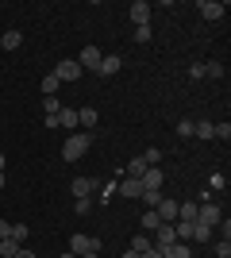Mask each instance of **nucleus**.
Listing matches in <instances>:
<instances>
[{
	"label": "nucleus",
	"mask_w": 231,
	"mask_h": 258,
	"mask_svg": "<svg viewBox=\"0 0 231 258\" xmlns=\"http://www.w3.org/2000/svg\"><path fill=\"white\" fill-rule=\"evenodd\" d=\"M123 258H143V254H139V250H131V247H127V250H123Z\"/></svg>",
	"instance_id": "obj_40"
},
{
	"label": "nucleus",
	"mask_w": 231,
	"mask_h": 258,
	"mask_svg": "<svg viewBox=\"0 0 231 258\" xmlns=\"http://www.w3.org/2000/svg\"><path fill=\"white\" fill-rule=\"evenodd\" d=\"M143 258H166V254H162L158 247H150V250H143Z\"/></svg>",
	"instance_id": "obj_38"
},
{
	"label": "nucleus",
	"mask_w": 231,
	"mask_h": 258,
	"mask_svg": "<svg viewBox=\"0 0 231 258\" xmlns=\"http://www.w3.org/2000/svg\"><path fill=\"white\" fill-rule=\"evenodd\" d=\"M197 12L204 16V20H223V12H227V8H223V4H216V0H200Z\"/></svg>",
	"instance_id": "obj_10"
},
{
	"label": "nucleus",
	"mask_w": 231,
	"mask_h": 258,
	"mask_svg": "<svg viewBox=\"0 0 231 258\" xmlns=\"http://www.w3.org/2000/svg\"><path fill=\"white\" fill-rule=\"evenodd\" d=\"M139 201H146V208H158V201H162V193H143Z\"/></svg>",
	"instance_id": "obj_34"
},
{
	"label": "nucleus",
	"mask_w": 231,
	"mask_h": 258,
	"mask_svg": "<svg viewBox=\"0 0 231 258\" xmlns=\"http://www.w3.org/2000/svg\"><path fill=\"white\" fill-rule=\"evenodd\" d=\"M139 227H143V231H158V227H162V220H158V212H154V208H146V212L139 216Z\"/></svg>",
	"instance_id": "obj_16"
},
{
	"label": "nucleus",
	"mask_w": 231,
	"mask_h": 258,
	"mask_svg": "<svg viewBox=\"0 0 231 258\" xmlns=\"http://www.w3.org/2000/svg\"><path fill=\"white\" fill-rule=\"evenodd\" d=\"M0 46H4V50H20V46H23V35L20 31H4V35H0Z\"/></svg>",
	"instance_id": "obj_17"
},
{
	"label": "nucleus",
	"mask_w": 231,
	"mask_h": 258,
	"mask_svg": "<svg viewBox=\"0 0 231 258\" xmlns=\"http://www.w3.org/2000/svg\"><path fill=\"white\" fill-rule=\"evenodd\" d=\"M154 212H158V220H162V224H177V201H170V197H162Z\"/></svg>",
	"instance_id": "obj_7"
},
{
	"label": "nucleus",
	"mask_w": 231,
	"mask_h": 258,
	"mask_svg": "<svg viewBox=\"0 0 231 258\" xmlns=\"http://www.w3.org/2000/svg\"><path fill=\"white\" fill-rule=\"evenodd\" d=\"M77 258H100V250H89V254H77Z\"/></svg>",
	"instance_id": "obj_41"
},
{
	"label": "nucleus",
	"mask_w": 231,
	"mask_h": 258,
	"mask_svg": "<svg viewBox=\"0 0 231 258\" xmlns=\"http://www.w3.org/2000/svg\"><path fill=\"white\" fill-rule=\"evenodd\" d=\"M20 247H23V243H16V239H0V258H16Z\"/></svg>",
	"instance_id": "obj_22"
},
{
	"label": "nucleus",
	"mask_w": 231,
	"mask_h": 258,
	"mask_svg": "<svg viewBox=\"0 0 231 258\" xmlns=\"http://www.w3.org/2000/svg\"><path fill=\"white\" fill-rule=\"evenodd\" d=\"M89 147H93V135H81V131H73V135L62 143V158H66V162H77V158H85Z\"/></svg>",
	"instance_id": "obj_1"
},
{
	"label": "nucleus",
	"mask_w": 231,
	"mask_h": 258,
	"mask_svg": "<svg viewBox=\"0 0 231 258\" xmlns=\"http://www.w3.org/2000/svg\"><path fill=\"white\" fill-rule=\"evenodd\" d=\"M120 70H123L120 54H104V58H100V70H97V74H100V77H116Z\"/></svg>",
	"instance_id": "obj_8"
},
{
	"label": "nucleus",
	"mask_w": 231,
	"mask_h": 258,
	"mask_svg": "<svg viewBox=\"0 0 231 258\" xmlns=\"http://www.w3.org/2000/svg\"><path fill=\"white\" fill-rule=\"evenodd\" d=\"M216 258H231V243H227V239H220V243H216Z\"/></svg>",
	"instance_id": "obj_33"
},
{
	"label": "nucleus",
	"mask_w": 231,
	"mask_h": 258,
	"mask_svg": "<svg viewBox=\"0 0 231 258\" xmlns=\"http://www.w3.org/2000/svg\"><path fill=\"white\" fill-rule=\"evenodd\" d=\"M139 181H143V193H162V170L158 166H146V173Z\"/></svg>",
	"instance_id": "obj_6"
},
{
	"label": "nucleus",
	"mask_w": 231,
	"mask_h": 258,
	"mask_svg": "<svg viewBox=\"0 0 231 258\" xmlns=\"http://www.w3.org/2000/svg\"><path fill=\"white\" fill-rule=\"evenodd\" d=\"M100 58H104V54H100V46H85V50L77 54V66H81V70H93V74H97V70H100Z\"/></svg>",
	"instance_id": "obj_4"
},
{
	"label": "nucleus",
	"mask_w": 231,
	"mask_h": 258,
	"mask_svg": "<svg viewBox=\"0 0 231 258\" xmlns=\"http://www.w3.org/2000/svg\"><path fill=\"white\" fill-rule=\"evenodd\" d=\"M146 173V162L143 158H131V166H127V177H143Z\"/></svg>",
	"instance_id": "obj_27"
},
{
	"label": "nucleus",
	"mask_w": 231,
	"mask_h": 258,
	"mask_svg": "<svg viewBox=\"0 0 231 258\" xmlns=\"http://www.w3.org/2000/svg\"><path fill=\"white\" fill-rule=\"evenodd\" d=\"M204 77H223V62H204Z\"/></svg>",
	"instance_id": "obj_28"
},
{
	"label": "nucleus",
	"mask_w": 231,
	"mask_h": 258,
	"mask_svg": "<svg viewBox=\"0 0 231 258\" xmlns=\"http://www.w3.org/2000/svg\"><path fill=\"white\" fill-rule=\"evenodd\" d=\"M58 127H66L69 131V135H73V131H77V112H73V108H62V112H58Z\"/></svg>",
	"instance_id": "obj_14"
},
{
	"label": "nucleus",
	"mask_w": 231,
	"mask_h": 258,
	"mask_svg": "<svg viewBox=\"0 0 231 258\" xmlns=\"http://www.w3.org/2000/svg\"><path fill=\"white\" fill-rule=\"evenodd\" d=\"M170 243H177V235H174V224H162L158 231H154V247H158V250H166Z\"/></svg>",
	"instance_id": "obj_11"
},
{
	"label": "nucleus",
	"mask_w": 231,
	"mask_h": 258,
	"mask_svg": "<svg viewBox=\"0 0 231 258\" xmlns=\"http://www.w3.org/2000/svg\"><path fill=\"white\" fill-rule=\"evenodd\" d=\"M0 173H4V154H0Z\"/></svg>",
	"instance_id": "obj_42"
},
{
	"label": "nucleus",
	"mask_w": 231,
	"mask_h": 258,
	"mask_svg": "<svg viewBox=\"0 0 231 258\" xmlns=\"http://www.w3.org/2000/svg\"><path fill=\"white\" fill-rule=\"evenodd\" d=\"M77 127H97V108H81V112H77Z\"/></svg>",
	"instance_id": "obj_18"
},
{
	"label": "nucleus",
	"mask_w": 231,
	"mask_h": 258,
	"mask_svg": "<svg viewBox=\"0 0 231 258\" xmlns=\"http://www.w3.org/2000/svg\"><path fill=\"white\" fill-rule=\"evenodd\" d=\"M143 162H146V166H158V162H162V151H158V147H150V151L143 154Z\"/></svg>",
	"instance_id": "obj_30"
},
{
	"label": "nucleus",
	"mask_w": 231,
	"mask_h": 258,
	"mask_svg": "<svg viewBox=\"0 0 231 258\" xmlns=\"http://www.w3.org/2000/svg\"><path fill=\"white\" fill-rule=\"evenodd\" d=\"M150 247H154L150 235H135V239H131V250H139V254H143V250H150Z\"/></svg>",
	"instance_id": "obj_26"
},
{
	"label": "nucleus",
	"mask_w": 231,
	"mask_h": 258,
	"mask_svg": "<svg viewBox=\"0 0 231 258\" xmlns=\"http://www.w3.org/2000/svg\"><path fill=\"white\" fill-rule=\"evenodd\" d=\"M81 74H85V70L77 66V58H66V62H58V66H54V77H58V81H77Z\"/></svg>",
	"instance_id": "obj_2"
},
{
	"label": "nucleus",
	"mask_w": 231,
	"mask_h": 258,
	"mask_svg": "<svg viewBox=\"0 0 231 258\" xmlns=\"http://www.w3.org/2000/svg\"><path fill=\"white\" fill-rule=\"evenodd\" d=\"M62 258H77V254H62Z\"/></svg>",
	"instance_id": "obj_44"
},
{
	"label": "nucleus",
	"mask_w": 231,
	"mask_h": 258,
	"mask_svg": "<svg viewBox=\"0 0 231 258\" xmlns=\"http://www.w3.org/2000/svg\"><path fill=\"white\" fill-rule=\"evenodd\" d=\"M16 258H39V254H31L27 247H20V254H16Z\"/></svg>",
	"instance_id": "obj_39"
},
{
	"label": "nucleus",
	"mask_w": 231,
	"mask_h": 258,
	"mask_svg": "<svg viewBox=\"0 0 231 258\" xmlns=\"http://www.w3.org/2000/svg\"><path fill=\"white\" fill-rule=\"evenodd\" d=\"M162 254H166V258H189L193 250H189V243H170V247H166Z\"/></svg>",
	"instance_id": "obj_19"
},
{
	"label": "nucleus",
	"mask_w": 231,
	"mask_h": 258,
	"mask_svg": "<svg viewBox=\"0 0 231 258\" xmlns=\"http://www.w3.org/2000/svg\"><path fill=\"white\" fill-rule=\"evenodd\" d=\"M131 23L135 27H146V23H150V4H146V0H135L131 4Z\"/></svg>",
	"instance_id": "obj_9"
},
{
	"label": "nucleus",
	"mask_w": 231,
	"mask_h": 258,
	"mask_svg": "<svg viewBox=\"0 0 231 258\" xmlns=\"http://www.w3.org/2000/svg\"><path fill=\"white\" fill-rule=\"evenodd\" d=\"M58 85H62V81H58L54 74H46L43 81H39V89H43V97H54V93H58Z\"/></svg>",
	"instance_id": "obj_23"
},
{
	"label": "nucleus",
	"mask_w": 231,
	"mask_h": 258,
	"mask_svg": "<svg viewBox=\"0 0 231 258\" xmlns=\"http://www.w3.org/2000/svg\"><path fill=\"white\" fill-rule=\"evenodd\" d=\"M135 43H150V23H146V27H135Z\"/></svg>",
	"instance_id": "obj_32"
},
{
	"label": "nucleus",
	"mask_w": 231,
	"mask_h": 258,
	"mask_svg": "<svg viewBox=\"0 0 231 258\" xmlns=\"http://www.w3.org/2000/svg\"><path fill=\"white\" fill-rule=\"evenodd\" d=\"M197 224H204V227H220V208L212 205V201L197 205Z\"/></svg>",
	"instance_id": "obj_3"
},
{
	"label": "nucleus",
	"mask_w": 231,
	"mask_h": 258,
	"mask_svg": "<svg viewBox=\"0 0 231 258\" xmlns=\"http://www.w3.org/2000/svg\"><path fill=\"white\" fill-rule=\"evenodd\" d=\"M177 135H185V139H193V119H177Z\"/></svg>",
	"instance_id": "obj_31"
},
{
	"label": "nucleus",
	"mask_w": 231,
	"mask_h": 258,
	"mask_svg": "<svg viewBox=\"0 0 231 258\" xmlns=\"http://www.w3.org/2000/svg\"><path fill=\"white\" fill-rule=\"evenodd\" d=\"M177 220H197V201H181L177 205Z\"/></svg>",
	"instance_id": "obj_21"
},
{
	"label": "nucleus",
	"mask_w": 231,
	"mask_h": 258,
	"mask_svg": "<svg viewBox=\"0 0 231 258\" xmlns=\"http://www.w3.org/2000/svg\"><path fill=\"white\" fill-rule=\"evenodd\" d=\"M208 239H212V227H204V224L193 220V227H189V243H208Z\"/></svg>",
	"instance_id": "obj_15"
},
{
	"label": "nucleus",
	"mask_w": 231,
	"mask_h": 258,
	"mask_svg": "<svg viewBox=\"0 0 231 258\" xmlns=\"http://www.w3.org/2000/svg\"><path fill=\"white\" fill-rule=\"evenodd\" d=\"M93 189H97L93 177H73V185H69V193H73V197H89Z\"/></svg>",
	"instance_id": "obj_13"
},
{
	"label": "nucleus",
	"mask_w": 231,
	"mask_h": 258,
	"mask_svg": "<svg viewBox=\"0 0 231 258\" xmlns=\"http://www.w3.org/2000/svg\"><path fill=\"white\" fill-rule=\"evenodd\" d=\"M89 250H100V239H93V235H73L69 239V254H89Z\"/></svg>",
	"instance_id": "obj_5"
},
{
	"label": "nucleus",
	"mask_w": 231,
	"mask_h": 258,
	"mask_svg": "<svg viewBox=\"0 0 231 258\" xmlns=\"http://www.w3.org/2000/svg\"><path fill=\"white\" fill-rule=\"evenodd\" d=\"M120 193L131 197V201H139V197H143V181H139V177H123V181H120Z\"/></svg>",
	"instance_id": "obj_12"
},
{
	"label": "nucleus",
	"mask_w": 231,
	"mask_h": 258,
	"mask_svg": "<svg viewBox=\"0 0 231 258\" xmlns=\"http://www.w3.org/2000/svg\"><path fill=\"white\" fill-rule=\"evenodd\" d=\"M89 208H93V201H89V197H77V216H85Z\"/></svg>",
	"instance_id": "obj_35"
},
{
	"label": "nucleus",
	"mask_w": 231,
	"mask_h": 258,
	"mask_svg": "<svg viewBox=\"0 0 231 258\" xmlns=\"http://www.w3.org/2000/svg\"><path fill=\"white\" fill-rule=\"evenodd\" d=\"M193 139H212V119H197L193 123Z\"/></svg>",
	"instance_id": "obj_20"
},
{
	"label": "nucleus",
	"mask_w": 231,
	"mask_h": 258,
	"mask_svg": "<svg viewBox=\"0 0 231 258\" xmlns=\"http://www.w3.org/2000/svg\"><path fill=\"white\" fill-rule=\"evenodd\" d=\"M212 139H223V143L231 139V123H227V119H220V123H212Z\"/></svg>",
	"instance_id": "obj_24"
},
{
	"label": "nucleus",
	"mask_w": 231,
	"mask_h": 258,
	"mask_svg": "<svg viewBox=\"0 0 231 258\" xmlns=\"http://www.w3.org/2000/svg\"><path fill=\"white\" fill-rule=\"evenodd\" d=\"M0 189H4V173H0Z\"/></svg>",
	"instance_id": "obj_43"
},
{
	"label": "nucleus",
	"mask_w": 231,
	"mask_h": 258,
	"mask_svg": "<svg viewBox=\"0 0 231 258\" xmlns=\"http://www.w3.org/2000/svg\"><path fill=\"white\" fill-rule=\"evenodd\" d=\"M0 239H12V224L8 220H0Z\"/></svg>",
	"instance_id": "obj_37"
},
{
	"label": "nucleus",
	"mask_w": 231,
	"mask_h": 258,
	"mask_svg": "<svg viewBox=\"0 0 231 258\" xmlns=\"http://www.w3.org/2000/svg\"><path fill=\"white\" fill-rule=\"evenodd\" d=\"M12 239H16V243H27V224H12Z\"/></svg>",
	"instance_id": "obj_29"
},
{
	"label": "nucleus",
	"mask_w": 231,
	"mask_h": 258,
	"mask_svg": "<svg viewBox=\"0 0 231 258\" xmlns=\"http://www.w3.org/2000/svg\"><path fill=\"white\" fill-rule=\"evenodd\" d=\"M43 108H46V116H58V112H62L66 104H62L58 97H43Z\"/></svg>",
	"instance_id": "obj_25"
},
{
	"label": "nucleus",
	"mask_w": 231,
	"mask_h": 258,
	"mask_svg": "<svg viewBox=\"0 0 231 258\" xmlns=\"http://www.w3.org/2000/svg\"><path fill=\"white\" fill-rule=\"evenodd\" d=\"M189 77H193V81H197V77H204V66L193 62V66H189Z\"/></svg>",
	"instance_id": "obj_36"
}]
</instances>
